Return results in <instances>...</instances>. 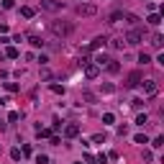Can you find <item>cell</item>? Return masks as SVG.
<instances>
[{
    "label": "cell",
    "instance_id": "cell-26",
    "mask_svg": "<svg viewBox=\"0 0 164 164\" xmlns=\"http://www.w3.org/2000/svg\"><path fill=\"white\" fill-rule=\"evenodd\" d=\"M36 164H49V156H44V154H39V156H36Z\"/></svg>",
    "mask_w": 164,
    "mask_h": 164
},
{
    "label": "cell",
    "instance_id": "cell-4",
    "mask_svg": "<svg viewBox=\"0 0 164 164\" xmlns=\"http://www.w3.org/2000/svg\"><path fill=\"white\" fill-rule=\"evenodd\" d=\"M141 87H144V92H146V95H156L159 85H156V80H141Z\"/></svg>",
    "mask_w": 164,
    "mask_h": 164
},
{
    "label": "cell",
    "instance_id": "cell-5",
    "mask_svg": "<svg viewBox=\"0 0 164 164\" xmlns=\"http://www.w3.org/2000/svg\"><path fill=\"white\" fill-rule=\"evenodd\" d=\"M141 80H144V74L141 72H131L126 77V87H136V85H141Z\"/></svg>",
    "mask_w": 164,
    "mask_h": 164
},
{
    "label": "cell",
    "instance_id": "cell-14",
    "mask_svg": "<svg viewBox=\"0 0 164 164\" xmlns=\"http://www.w3.org/2000/svg\"><path fill=\"white\" fill-rule=\"evenodd\" d=\"M149 23H151V26H159V23H162V16H159V13H151V16H149Z\"/></svg>",
    "mask_w": 164,
    "mask_h": 164
},
{
    "label": "cell",
    "instance_id": "cell-10",
    "mask_svg": "<svg viewBox=\"0 0 164 164\" xmlns=\"http://www.w3.org/2000/svg\"><path fill=\"white\" fill-rule=\"evenodd\" d=\"M120 21H123V10H113L108 16V23H120Z\"/></svg>",
    "mask_w": 164,
    "mask_h": 164
},
{
    "label": "cell",
    "instance_id": "cell-27",
    "mask_svg": "<svg viewBox=\"0 0 164 164\" xmlns=\"http://www.w3.org/2000/svg\"><path fill=\"white\" fill-rule=\"evenodd\" d=\"M18 118H21V113H16V110H13V113H10V116H8V120H10V123H16V120H18Z\"/></svg>",
    "mask_w": 164,
    "mask_h": 164
},
{
    "label": "cell",
    "instance_id": "cell-20",
    "mask_svg": "<svg viewBox=\"0 0 164 164\" xmlns=\"http://www.w3.org/2000/svg\"><path fill=\"white\" fill-rule=\"evenodd\" d=\"M103 123H116V116H113V113H105V116H103Z\"/></svg>",
    "mask_w": 164,
    "mask_h": 164
},
{
    "label": "cell",
    "instance_id": "cell-9",
    "mask_svg": "<svg viewBox=\"0 0 164 164\" xmlns=\"http://www.w3.org/2000/svg\"><path fill=\"white\" fill-rule=\"evenodd\" d=\"M105 44H108V39H105V36H95V39L90 41V49H100V46H105Z\"/></svg>",
    "mask_w": 164,
    "mask_h": 164
},
{
    "label": "cell",
    "instance_id": "cell-29",
    "mask_svg": "<svg viewBox=\"0 0 164 164\" xmlns=\"http://www.w3.org/2000/svg\"><path fill=\"white\" fill-rule=\"evenodd\" d=\"M154 146H156V149L164 146V136H156V139H154Z\"/></svg>",
    "mask_w": 164,
    "mask_h": 164
},
{
    "label": "cell",
    "instance_id": "cell-3",
    "mask_svg": "<svg viewBox=\"0 0 164 164\" xmlns=\"http://www.w3.org/2000/svg\"><path fill=\"white\" fill-rule=\"evenodd\" d=\"M74 13H77V16L90 18V16H95V13H97V5H92V3H80V5L74 8Z\"/></svg>",
    "mask_w": 164,
    "mask_h": 164
},
{
    "label": "cell",
    "instance_id": "cell-6",
    "mask_svg": "<svg viewBox=\"0 0 164 164\" xmlns=\"http://www.w3.org/2000/svg\"><path fill=\"white\" fill-rule=\"evenodd\" d=\"M97 72H100V67H97V64H90V62H85V74H87L90 80H95V77H97Z\"/></svg>",
    "mask_w": 164,
    "mask_h": 164
},
{
    "label": "cell",
    "instance_id": "cell-11",
    "mask_svg": "<svg viewBox=\"0 0 164 164\" xmlns=\"http://www.w3.org/2000/svg\"><path fill=\"white\" fill-rule=\"evenodd\" d=\"M28 41H31V46H33V49H41V46H44V41H41L36 33H31V36H28Z\"/></svg>",
    "mask_w": 164,
    "mask_h": 164
},
{
    "label": "cell",
    "instance_id": "cell-21",
    "mask_svg": "<svg viewBox=\"0 0 164 164\" xmlns=\"http://www.w3.org/2000/svg\"><path fill=\"white\" fill-rule=\"evenodd\" d=\"M95 62H97V67H103V64H108L110 59H108V56H105V54H100V56H97V59H95Z\"/></svg>",
    "mask_w": 164,
    "mask_h": 164
},
{
    "label": "cell",
    "instance_id": "cell-8",
    "mask_svg": "<svg viewBox=\"0 0 164 164\" xmlns=\"http://www.w3.org/2000/svg\"><path fill=\"white\" fill-rule=\"evenodd\" d=\"M41 8H46V10H62L64 5L62 3H54V0H41Z\"/></svg>",
    "mask_w": 164,
    "mask_h": 164
},
{
    "label": "cell",
    "instance_id": "cell-17",
    "mask_svg": "<svg viewBox=\"0 0 164 164\" xmlns=\"http://www.w3.org/2000/svg\"><path fill=\"white\" fill-rule=\"evenodd\" d=\"M21 16H23V18H33V8H28V5L21 8Z\"/></svg>",
    "mask_w": 164,
    "mask_h": 164
},
{
    "label": "cell",
    "instance_id": "cell-25",
    "mask_svg": "<svg viewBox=\"0 0 164 164\" xmlns=\"http://www.w3.org/2000/svg\"><path fill=\"white\" fill-rule=\"evenodd\" d=\"M51 92H56V95H64V87H62V85H51Z\"/></svg>",
    "mask_w": 164,
    "mask_h": 164
},
{
    "label": "cell",
    "instance_id": "cell-18",
    "mask_svg": "<svg viewBox=\"0 0 164 164\" xmlns=\"http://www.w3.org/2000/svg\"><path fill=\"white\" fill-rule=\"evenodd\" d=\"M36 133H39V136H41V139H49V136H51V128H39V131H36Z\"/></svg>",
    "mask_w": 164,
    "mask_h": 164
},
{
    "label": "cell",
    "instance_id": "cell-24",
    "mask_svg": "<svg viewBox=\"0 0 164 164\" xmlns=\"http://www.w3.org/2000/svg\"><path fill=\"white\" fill-rule=\"evenodd\" d=\"M133 141H136V144H149V139L144 136V133H139V136H136V139H133Z\"/></svg>",
    "mask_w": 164,
    "mask_h": 164
},
{
    "label": "cell",
    "instance_id": "cell-15",
    "mask_svg": "<svg viewBox=\"0 0 164 164\" xmlns=\"http://www.w3.org/2000/svg\"><path fill=\"white\" fill-rule=\"evenodd\" d=\"M5 56H10V59H18V49H16V46H8V49H5Z\"/></svg>",
    "mask_w": 164,
    "mask_h": 164
},
{
    "label": "cell",
    "instance_id": "cell-28",
    "mask_svg": "<svg viewBox=\"0 0 164 164\" xmlns=\"http://www.w3.org/2000/svg\"><path fill=\"white\" fill-rule=\"evenodd\" d=\"M10 156L18 162V159H21V149H10Z\"/></svg>",
    "mask_w": 164,
    "mask_h": 164
},
{
    "label": "cell",
    "instance_id": "cell-1",
    "mask_svg": "<svg viewBox=\"0 0 164 164\" xmlns=\"http://www.w3.org/2000/svg\"><path fill=\"white\" fill-rule=\"evenodd\" d=\"M51 33H54V36L67 39V36H72V33H74V23H67V21H54V23H51Z\"/></svg>",
    "mask_w": 164,
    "mask_h": 164
},
{
    "label": "cell",
    "instance_id": "cell-16",
    "mask_svg": "<svg viewBox=\"0 0 164 164\" xmlns=\"http://www.w3.org/2000/svg\"><path fill=\"white\" fill-rule=\"evenodd\" d=\"M151 44H154L156 49H159V46L164 44V39H162V33H154V36H151Z\"/></svg>",
    "mask_w": 164,
    "mask_h": 164
},
{
    "label": "cell",
    "instance_id": "cell-30",
    "mask_svg": "<svg viewBox=\"0 0 164 164\" xmlns=\"http://www.w3.org/2000/svg\"><path fill=\"white\" fill-rule=\"evenodd\" d=\"M0 131H5V123H3V120H0Z\"/></svg>",
    "mask_w": 164,
    "mask_h": 164
},
{
    "label": "cell",
    "instance_id": "cell-22",
    "mask_svg": "<svg viewBox=\"0 0 164 164\" xmlns=\"http://www.w3.org/2000/svg\"><path fill=\"white\" fill-rule=\"evenodd\" d=\"M5 90L8 92H18V85L16 82H5Z\"/></svg>",
    "mask_w": 164,
    "mask_h": 164
},
{
    "label": "cell",
    "instance_id": "cell-7",
    "mask_svg": "<svg viewBox=\"0 0 164 164\" xmlns=\"http://www.w3.org/2000/svg\"><path fill=\"white\" fill-rule=\"evenodd\" d=\"M77 133H80V126H77V123H69V126H64V136H67V139H74Z\"/></svg>",
    "mask_w": 164,
    "mask_h": 164
},
{
    "label": "cell",
    "instance_id": "cell-23",
    "mask_svg": "<svg viewBox=\"0 0 164 164\" xmlns=\"http://www.w3.org/2000/svg\"><path fill=\"white\" fill-rule=\"evenodd\" d=\"M110 46H113V49H123V41H120V39H113Z\"/></svg>",
    "mask_w": 164,
    "mask_h": 164
},
{
    "label": "cell",
    "instance_id": "cell-13",
    "mask_svg": "<svg viewBox=\"0 0 164 164\" xmlns=\"http://www.w3.org/2000/svg\"><path fill=\"white\" fill-rule=\"evenodd\" d=\"M149 123V116H146V113H139V116H136V126H146Z\"/></svg>",
    "mask_w": 164,
    "mask_h": 164
},
{
    "label": "cell",
    "instance_id": "cell-2",
    "mask_svg": "<svg viewBox=\"0 0 164 164\" xmlns=\"http://www.w3.org/2000/svg\"><path fill=\"white\" fill-rule=\"evenodd\" d=\"M126 41H128L131 46H139L141 41H144V31H141L139 26H136V28H131V31L126 33Z\"/></svg>",
    "mask_w": 164,
    "mask_h": 164
},
{
    "label": "cell",
    "instance_id": "cell-19",
    "mask_svg": "<svg viewBox=\"0 0 164 164\" xmlns=\"http://www.w3.org/2000/svg\"><path fill=\"white\" fill-rule=\"evenodd\" d=\"M139 62H141V64H149V62H151V56H149L146 51H141V54H139Z\"/></svg>",
    "mask_w": 164,
    "mask_h": 164
},
{
    "label": "cell",
    "instance_id": "cell-12",
    "mask_svg": "<svg viewBox=\"0 0 164 164\" xmlns=\"http://www.w3.org/2000/svg\"><path fill=\"white\" fill-rule=\"evenodd\" d=\"M105 67H108V72H113V74H118V72H120V64H118V62H113V59L105 64Z\"/></svg>",
    "mask_w": 164,
    "mask_h": 164
}]
</instances>
